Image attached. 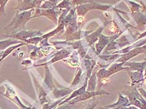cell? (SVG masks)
<instances>
[{
	"label": "cell",
	"instance_id": "cell-1",
	"mask_svg": "<svg viewBox=\"0 0 146 109\" xmlns=\"http://www.w3.org/2000/svg\"><path fill=\"white\" fill-rule=\"evenodd\" d=\"M34 11L35 8L21 13L18 12L11 22L6 26L5 29H8L9 31L10 30L11 34L25 29V24L31 19L32 13Z\"/></svg>",
	"mask_w": 146,
	"mask_h": 109
},
{
	"label": "cell",
	"instance_id": "cell-2",
	"mask_svg": "<svg viewBox=\"0 0 146 109\" xmlns=\"http://www.w3.org/2000/svg\"><path fill=\"white\" fill-rule=\"evenodd\" d=\"M42 35V31H31V30H25L23 29L21 31H19L17 32L13 33L12 34H9L7 36H5V37L11 38L13 39H18L21 41H26V39L38 37L39 36Z\"/></svg>",
	"mask_w": 146,
	"mask_h": 109
},
{
	"label": "cell",
	"instance_id": "cell-3",
	"mask_svg": "<svg viewBox=\"0 0 146 109\" xmlns=\"http://www.w3.org/2000/svg\"><path fill=\"white\" fill-rule=\"evenodd\" d=\"M106 94L108 95L109 93L103 90H98L97 91H94V92L86 91L84 93H82L81 95H79V97H77L72 99L71 100H70L68 102V104L71 105H74L77 103H79V102H80L88 100V99L93 98L96 96H98V95H104Z\"/></svg>",
	"mask_w": 146,
	"mask_h": 109
},
{
	"label": "cell",
	"instance_id": "cell-4",
	"mask_svg": "<svg viewBox=\"0 0 146 109\" xmlns=\"http://www.w3.org/2000/svg\"><path fill=\"white\" fill-rule=\"evenodd\" d=\"M54 9H44L41 8H36L35 9V13H34V15H33L34 16H32L31 19L36 17H40V16H46V17H47L48 19H51L53 22L57 24V22L58 21V15L57 13L54 10Z\"/></svg>",
	"mask_w": 146,
	"mask_h": 109
},
{
	"label": "cell",
	"instance_id": "cell-5",
	"mask_svg": "<svg viewBox=\"0 0 146 109\" xmlns=\"http://www.w3.org/2000/svg\"><path fill=\"white\" fill-rule=\"evenodd\" d=\"M131 104L129 100V98L127 96H124L120 92L118 93V100L115 103L109 105L108 106H105L106 108H121V107H127L130 106Z\"/></svg>",
	"mask_w": 146,
	"mask_h": 109
},
{
	"label": "cell",
	"instance_id": "cell-6",
	"mask_svg": "<svg viewBox=\"0 0 146 109\" xmlns=\"http://www.w3.org/2000/svg\"><path fill=\"white\" fill-rule=\"evenodd\" d=\"M88 81V78H86V80L85 81L84 84L82 85L81 87L78 89V90H76L74 92H72V93L71 94L70 96H69L68 98H66L64 100H62L61 103L58 105V106L64 104H66V103H68V102L70 100H71L72 99L74 98L77 97H79V95H81L82 93H84V92L86 91V88H87Z\"/></svg>",
	"mask_w": 146,
	"mask_h": 109
},
{
	"label": "cell",
	"instance_id": "cell-7",
	"mask_svg": "<svg viewBox=\"0 0 146 109\" xmlns=\"http://www.w3.org/2000/svg\"><path fill=\"white\" fill-rule=\"evenodd\" d=\"M143 52H145V51L142 49L141 47L140 48H136L134 49H132V51L128 52L127 53L125 54L124 55L122 56V57L120 59H119L117 60V62H125L129 59H130L131 58H132L134 56L137 55L141 53H143Z\"/></svg>",
	"mask_w": 146,
	"mask_h": 109
},
{
	"label": "cell",
	"instance_id": "cell-8",
	"mask_svg": "<svg viewBox=\"0 0 146 109\" xmlns=\"http://www.w3.org/2000/svg\"><path fill=\"white\" fill-rule=\"evenodd\" d=\"M111 39V38L106 37V36H104L102 34L100 35L99 38L98 43L96 44V49L98 54H99L101 53L102 49H103L105 48V46L109 43V42L110 41Z\"/></svg>",
	"mask_w": 146,
	"mask_h": 109
},
{
	"label": "cell",
	"instance_id": "cell-9",
	"mask_svg": "<svg viewBox=\"0 0 146 109\" xmlns=\"http://www.w3.org/2000/svg\"><path fill=\"white\" fill-rule=\"evenodd\" d=\"M125 65L130 67L128 70L142 72L144 70L145 66L146 65V62H124Z\"/></svg>",
	"mask_w": 146,
	"mask_h": 109
},
{
	"label": "cell",
	"instance_id": "cell-10",
	"mask_svg": "<svg viewBox=\"0 0 146 109\" xmlns=\"http://www.w3.org/2000/svg\"><path fill=\"white\" fill-rule=\"evenodd\" d=\"M104 28H101L100 29H98L97 31L94 32L92 34L86 36V39L87 42H88V44L89 46H91L92 44L94 43L96 41H97L98 40V39L99 38V36L101 35V32H102V29H103Z\"/></svg>",
	"mask_w": 146,
	"mask_h": 109
},
{
	"label": "cell",
	"instance_id": "cell-11",
	"mask_svg": "<svg viewBox=\"0 0 146 109\" xmlns=\"http://www.w3.org/2000/svg\"><path fill=\"white\" fill-rule=\"evenodd\" d=\"M96 72L93 75H92L88 79V85L87 88H86V91H90V92H94L96 91V84H97V78H96Z\"/></svg>",
	"mask_w": 146,
	"mask_h": 109
},
{
	"label": "cell",
	"instance_id": "cell-12",
	"mask_svg": "<svg viewBox=\"0 0 146 109\" xmlns=\"http://www.w3.org/2000/svg\"><path fill=\"white\" fill-rule=\"evenodd\" d=\"M124 64V62H121V63H119V64H114L113 65H112L111 67L108 69V71L110 72L111 75H112V74L116 73V72H117L122 71V70H125V69H126V70H128L129 67H122V64Z\"/></svg>",
	"mask_w": 146,
	"mask_h": 109
},
{
	"label": "cell",
	"instance_id": "cell-13",
	"mask_svg": "<svg viewBox=\"0 0 146 109\" xmlns=\"http://www.w3.org/2000/svg\"><path fill=\"white\" fill-rule=\"evenodd\" d=\"M21 43V41L17 40H13V39H7L5 41H0V50H4L8 48L9 46L13 44H18Z\"/></svg>",
	"mask_w": 146,
	"mask_h": 109
},
{
	"label": "cell",
	"instance_id": "cell-14",
	"mask_svg": "<svg viewBox=\"0 0 146 109\" xmlns=\"http://www.w3.org/2000/svg\"><path fill=\"white\" fill-rule=\"evenodd\" d=\"M72 92V90L69 89H55L53 91V95L55 98H61L65 95H67Z\"/></svg>",
	"mask_w": 146,
	"mask_h": 109
},
{
	"label": "cell",
	"instance_id": "cell-15",
	"mask_svg": "<svg viewBox=\"0 0 146 109\" xmlns=\"http://www.w3.org/2000/svg\"><path fill=\"white\" fill-rule=\"evenodd\" d=\"M110 75H111L110 72L108 70H106L105 69H101L96 73V76L98 77L99 84H100L101 81H103L104 79H108Z\"/></svg>",
	"mask_w": 146,
	"mask_h": 109
},
{
	"label": "cell",
	"instance_id": "cell-16",
	"mask_svg": "<svg viewBox=\"0 0 146 109\" xmlns=\"http://www.w3.org/2000/svg\"><path fill=\"white\" fill-rule=\"evenodd\" d=\"M69 54V52L68 51L64 50V49H62V50L58 52V53L55 55L54 58H53L50 61V63H53V62H55L56 61L61 60V59H64L65 57H68V55Z\"/></svg>",
	"mask_w": 146,
	"mask_h": 109
},
{
	"label": "cell",
	"instance_id": "cell-17",
	"mask_svg": "<svg viewBox=\"0 0 146 109\" xmlns=\"http://www.w3.org/2000/svg\"><path fill=\"white\" fill-rule=\"evenodd\" d=\"M23 45H25V43H24V42H21V43H20V44H16V45H15V46H11V47L8 48L7 49H6V50L2 54L1 57V59H0V61H2L3 60V59H4L5 58H6V57H7V56H8L9 54H11V52L15 50V49H17V48H19V47H21V46H23Z\"/></svg>",
	"mask_w": 146,
	"mask_h": 109
},
{
	"label": "cell",
	"instance_id": "cell-18",
	"mask_svg": "<svg viewBox=\"0 0 146 109\" xmlns=\"http://www.w3.org/2000/svg\"><path fill=\"white\" fill-rule=\"evenodd\" d=\"M67 29L66 31V34L67 35H71L73 34L77 29V24H76V21L75 20V18L73 19L72 21L67 26Z\"/></svg>",
	"mask_w": 146,
	"mask_h": 109
},
{
	"label": "cell",
	"instance_id": "cell-19",
	"mask_svg": "<svg viewBox=\"0 0 146 109\" xmlns=\"http://www.w3.org/2000/svg\"><path fill=\"white\" fill-rule=\"evenodd\" d=\"M131 74H132L130 75L132 83H137V82H141L143 79V75L142 74V72L137 71L134 73L131 72Z\"/></svg>",
	"mask_w": 146,
	"mask_h": 109
},
{
	"label": "cell",
	"instance_id": "cell-20",
	"mask_svg": "<svg viewBox=\"0 0 146 109\" xmlns=\"http://www.w3.org/2000/svg\"><path fill=\"white\" fill-rule=\"evenodd\" d=\"M81 75H82V70L80 68H79L77 73L76 74V76L74 79V80H73L72 82L71 83V86H76V85H78L79 84V82H81Z\"/></svg>",
	"mask_w": 146,
	"mask_h": 109
},
{
	"label": "cell",
	"instance_id": "cell-21",
	"mask_svg": "<svg viewBox=\"0 0 146 109\" xmlns=\"http://www.w3.org/2000/svg\"><path fill=\"white\" fill-rule=\"evenodd\" d=\"M56 7V3H51L49 1H46L43 3H42L40 7L38 8L41 9H54Z\"/></svg>",
	"mask_w": 146,
	"mask_h": 109
},
{
	"label": "cell",
	"instance_id": "cell-22",
	"mask_svg": "<svg viewBox=\"0 0 146 109\" xmlns=\"http://www.w3.org/2000/svg\"><path fill=\"white\" fill-rule=\"evenodd\" d=\"M42 39L43 38H42V36H38V37H34V38L28 39L25 41L26 43L36 45L38 43V42H41L42 40Z\"/></svg>",
	"mask_w": 146,
	"mask_h": 109
},
{
	"label": "cell",
	"instance_id": "cell-23",
	"mask_svg": "<svg viewBox=\"0 0 146 109\" xmlns=\"http://www.w3.org/2000/svg\"><path fill=\"white\" fill-rule=\"evenodd\" d=\"M69 5H70V1L69 0H63L62 2L56 6V8L59 9H66L67 10H69Z\"/></svg>",
	"mask_w": 146,
	"mask_h": 109
},
{
	"label": "cell",
	"instance_id": "cell-24",
	"mask_svg": "<svg viewBox=\"0 0 146 109\" xmlns=\"http://www.w3.org/2000/svg\"><path fill=\"white\" fill-rule=\"evenodd\" d=\"M119 54H116V55H101L99 56L102 60H104L106 61H114L115 59H117L119 57Z\"/></svg>",
	"mask_w": 146,
	"mask_h": 109
},
{
	"label": "cell",
	"instance_id": "cell-25",
	"mask_svg": "<svg viewBox=\"0 0 146 109\" xmlns=\"http://www.w3.org/2000/svg\"><path fill=\"white\" fill-rule=\"evenodd\" d=\"M98 104H99L98 99H94V100H92L89 102L88 105L84 109H94Z\"/></svg>",
	"mask_w": 146,
	"mask_h": 109
},
{
	"label": "cell",
	"instance_id": "cell-26",
	"mask_svg": "<svg viewBox=\"0 0 146 109\" xmlns=\"http://www.w3.org/2000/svg\"><path fill=\"white\" fill-rule=\"evenodd\" d=\"M9 0H0V15H3L5 13V8L6 3Z\"/></svg>",
	"mask_w": 146,
	"mask_h": 109
},
{
	"label": "cell",
	"instance_id": "cell-27",
	"mask_svg": "<svg viewBox=\"0 0 146 109\" xmlns=\"http://www.w3.org/2000/svg\"><path fill=\"white\" fill-rule=\"evenodd\" d=\"M91 0H72V5L79 6L84 3H91Z\"/></svg>",
	"mask_w": 146,
	"mask_h": 109
},
{
	"label": "cell",
	"instance_id": "cell-28",
	"mask_svg": "<svg viewBox=\"0 0 146 109\" xmlns=\"http://www.w3.org/2000/svg\"><path fill=\"white\" fill-rule=\"evenodd\" d=\"M74 105H71V104H66V105H59V107L56 109H75Z\"/></svg>",
	"mask_w": 146,
	"mask_h": 109
},
{
	"label": "cell",
	"instance_id": "cell-29",
	"mask_svg": "<svg viewBox=\"0 0 146 109\" xmlns=\"http://www.w3.org/2000/svg\"><path fill=\"white\" fill-rule=\"evenodd\" d=\"M45 0H33L35 8H38L40 7L42 2H44Z\"/></svg>",
	"mask_w": 146,
	"mask_h": 109
},
{
	"label": "cell",
	"instance_id": "cell-30",
	"mask_svg": "<svg viewBox=\"0 0 146 109\" xmlns=\"http://www.w3.org/2000/svg\"><path fill=\"white\" fill-rule=\"evenodd\" d=\"M138 91L139 93H140V94L144 98V99L146 100V91H145L144 90L143 88H141V87L138 89Z\"/></svg>",
	"mask_w": 146,
	"mask_h": 109
},
{
	"label": "cell",
	"instance_id": "cell-31",
	"mask_svg": "<svg viewBox=\"0 0 146 109\" xmlns=\"http://www.w3.org/2000/svg\"><path fill=\"white\" fill-rule=\"evenodd\" d=\"M125 108H126V109H141V108H139L137 107L134 106V105H130V106H129L127 107H125Z\"/></svg>",
	"mask_w": 146,
	"mask_h": 109
},
{
	"label": "cell",
	"instance_id": "cell-32",
	"mask_svg": "<svg viewBox=\"0 0 146 109\" xmlns=\"http://www.w3.org/2000/svg\"><path fill=\"white\" fill-rule=\"evenodd\" d=\"M101 109H126V108L125 107H121V108H109L103 107V108H101Z\"/></svg>",
	"mask_w": 146,
	"mask_h": 109
},
{
	"label": "cell",
	"instance_id": "cell-33",
	"mask_svg": "<svg viewBox=\"0 0 146 109\" xmlns=\"http://www.w3.org/2000/svg\"><path fill=\"white\" fill-rule=\"evenodd\" d=\"M22 1H23V0H18V6L17 7H18V6L21 5Z\"/></svg>",
	"mask_w": 146,
	"mask_h": 109
},
{
	"label": "cell",
	"instance_id": "cell-34",
	"mask_svg": "<svg viewBox=\"0 0 146 109\" xmlns=\"http://www.w3.org/2000/svg\"><path fill=\"white\" fill-rule=\"evenodd\" d=\"M141 48H142V49H143V50L145 51V52H146V44H145V45L143 46H142Z\"/></svg>",
	"mask_w": 146,
	"mask_h": 109
},
{
	"label": "cell",
	"instance_id": "cell-35",
	"mask_svg": "<svg viewBox=\"0 0 146 109\" xmlns=\"http://www.w3.org/2000/svg\"><path fill=\"white\" fill-rule=\"evenodd\" d=\"M48 1L51 2V3H56H56H57L58 0H48Z\"/></svg>",
	"mask_w": 146,
	"mask_h": 109
},
{
	"label": "cell",
	"instance_id": "cell-36",
	"mask_svg": "<svg viewBox=\"0 0 146 109\" xmlns=\"http://www.w3.org/2000/svg\"><path fill=\"white\" fill-rule=\"evenodd\" d=\"M144 60H145V61H146V58H145V59H144Z\"/></svg>",
	"mask_w": 146,
	"mask_h": 109
}]
</instances>
